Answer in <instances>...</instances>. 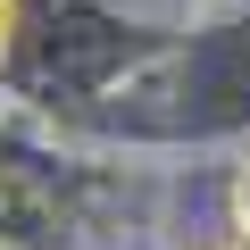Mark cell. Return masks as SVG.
Segmentation results:
<instances>
[{
    "label": "cell",
    "mask_w": 250,
    "mask_h": 250,
    "mask_svg": "<svg viewBox=\"0 0 250 250\" xmlns=\"http://www.w3.org/2000/svg\"><path fill=\"white\" fill-rule=\"evenodd\" d=\"M233 233H242V242H250V167H242V175H233Z\"/></svg>",
    "instance_id": "obj_1"
},
{
    "label": "cell",
    "mask_w": 250,
    "mask_h": 250,
    "mask_svg": "<svg viewBox=\"0 0 250 250\" xmlns=\"http://www.w3.org/2000/svg\"><path fill=\"white\" fill-rule=\"evenodd\" d=\"M9 34H17V0H0V50H9Z\"/></svg>",
    "instance_id": "obj_2"
},
{
    "label": "cell",
    "mask_w": 250,
    "mask_h": 250,
    "mask_svg": "<svg viewBox=\"0 0 250 250\" xmlns=\"http://www.w3.org/2000/svg\"><path fill=\"white\" fill-rule=\"evenodd\" d=\"M208 250H250V242H242V233H233V242H208Z\"/></svg>",
    "instance_id": "obj_3"
}]
</instances>
